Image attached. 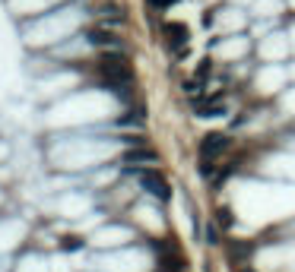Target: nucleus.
Instances as JSON below:
<instances>
[{"instance_id": "nucleus-1", "label": "nucleus", "mask_w": 295, "mask_h": 272, "mask_svg": "<svg viewBox=\"0 0 295 272\" xmlns=\"http://www.w3.org/2000/svg\"><path fill=\"white\" fill-rule=\"evenodd\" d=\"M99 67H102L105 82H112V86H131L134 82L131 64H127V57H124V54H118V51H105Z\"/></svg>"}, {"instance_id": "nucleus-2", "label": "nucleus", "mask_w": 295, "mask_h": 272, "mask_svg": "<svg viewBox=\"0 0 295 272\" xmlns=\"http://www.w3.org/2000/svg\"><path fill=\"white\" fill-rule=\"evenodd\" d=\"M134 174L140 177L143 190H150L153 196H159V199H169L172 196V187H169V180H165L162 174H156V171H134Z\"/></svg>"}, {"instance_id": "nucleus-3", "label": "nucleus", "mask_w": 295, "mask_h": 272, "mask_svg": "<svg viewBox=\"0 0 295 272\" xmlns=\"http://www.w3.org/2000/svg\"><path fill=\"white\" fill-rule=\"evenodd\" d=\"M229 149V136L226 133H210L204 142H200V152H204V158L207 155H223Z\"/></svg>"}, {"instance_id": "nucleus-4", "label": "nucleus", "mask_w": 295, "mask_h": 272, "mask_svg": "<svg viewBox=\"0 0 295 272\" xmlns=\"http://www.w3.org/2000/svg\"><path fill=\"white\" fill-rule=\"evenodd\" d=\"M86 38L92 45H99V48H121V38H118L115 32H108V29H89Z\"/></svg>"}, {"instance_id": "nucleus-5", "label": "nucleus", "mask_w": 295, "mask_h": 272, "mask_svg": "<svg viewBox=\"0 0 295 272\" xmlns=\"http://www.w3.org/2000/svg\"><path fill=\"white\" fill-rule=\"evenodd\" d=\"M162 32H165V38H169L172 48H184V45H188V29H184L181 23H165Z\"/></svg>"}, {"instance_id": "nucleus-6", "label": "nucleus", "mask_w": 295, "mask_h": 272, "mask_svg": "<svg viewBox=\"0 0 295 272\" xmlns=\"http://www.w3.org/2000/svg\"><path fill=\"white\" fill-rule=\"evenodd\" d=\"M124 161H127V165H156L159 155L153 149H131V152L124 155Z\"/></svg>"}, {"instance_id": "nucleus-7", "label": "nucleus", "mask_w": 295, "mask_h": 272, "mask_svg": "<svg viewBox=\"0 0 295 272\" xmlns=\"http://www.w3.org/2000/svg\"><path fill=\"white\" fill-rule=\"evenodd\" d=\"M194 108H197L200 117H210V114H223V111H226L223 104H204V101H194Z\"/></svg>"}, {"instance_id": "nucleus-8", "label": "nucleus", "mask_w": 295, "mask_h": 272, "mask_svg": "<svg viewBox=\"0 0 295 272\" xmlns=\"http://www.w3.org/2000/svg\"><path fill=\"white\" fill-rule=\"evenodd\" d=\"M219 225H223V228H232V212L223 206V209H219Z\"/></svg>"}, {"instance_id": "nucleus-9", "label": "nucleus", "mask_w": 295, "mask_h": 272, "mask_svg": "<svg viewBox=\"0 0 295 272\" xmlns=\"http://www.w3.org/2000/svg\"><path fill=\"white\" fill-rule=\"evenodd\" d=\"M150 4L156 7V10H169V7H175L178 0H150Z\"/></svg>"}, {"instance_id": "nucleus-10", "label": "nucleus", "mask_w": 295, "mask_h": 272, "mask_svg": "<svg viewBox=\"0 0 295 272\" xmlns=\"http://www.w3.org/2000/svg\"><path fill=\"white\" fill-rule=\"evenodd\" d=\"M207 241H210V244H216V241H219V234H216V228H213V222L207 225Z\"/></svg>"}]
</instances>
